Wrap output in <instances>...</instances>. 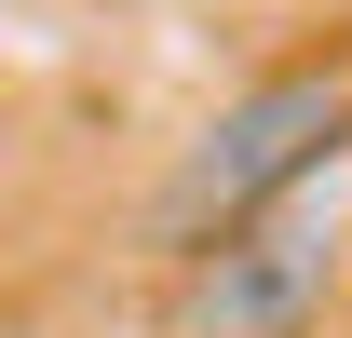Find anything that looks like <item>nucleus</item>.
I'll return each mask as SVG.
<instances>
[{"label": "nucleus", "mask_w": 352, "mask_h": 338, "mask_svg": "<svg viewBox=\"0 0 352 338\" xmlns=\"http://www.w3.org/2000/svg\"><path fill=\"white\" fill-rule=\"evenodd\" d=\"M339 149H352V68H271V82H244L217 122L163 163V190H149V244H176V257L230 244V230L271 216L285 190L339 176Z\"/></svg>", "instance_id": "f257e3e1"}, {"label": "nucleus", "mask_w": 352, "mask_h": 338, "mask_svg": "<svg viewBox=\"0 0 352 338\" xmlns=\"http://www.w3.org/2000/svg\"><path fill=\"white\" fill-rule=\"evenodd\" d=\"M325 284H339V203L311 176L271 216H244L230 244L176 257V338H311Z\"/></svg>", "instance_id": "f03ea898"}]
</instances>
